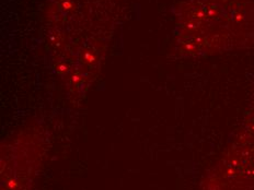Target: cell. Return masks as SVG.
<instances>
[{
	"instance_id": "obj_2",
	"label": "cell",
	"mask_w": 254,
	"mask_h": 190,
	"mask_svg": "<svg viewBox=\"0 0 254 190\" xmlns=\"http://www.w3.org/2000/svg\"><path fill=\"white\" fill-rule=\"evenodd\" d=\"M45 155L40 127H25L1 145V190H32Z\"/></svg>"
},
{
	"instance_id": "obj_1",
	"label": "cell",
	"mask_w": 254,
	"mask_h": 190,
	"mask_svg": "<svg viewBox=\"0 0 254 190\" xmlns=\"http://www.w3.org/2000/svg\"><path fill=\"white\" fill-rule=\"evenodd\" d=\"M177 35L190 57L254 46V0H190L180 8Z\"/></svg>"
},
{
	"instance_id": "obj_3",
	"label": "cell",
	"mask_w": 254,
	"mask_h": 190,
	"mask_svg": "<svg viewBox=\"0 0 254 190\" xmlns=\"http://www.w3.org/2000/svg\"><path fill=\"white\" fill-rule=\"evenodd\" d=\"M202 185L203 190H254V108Z\"/></svg>"
}]
</instances>
